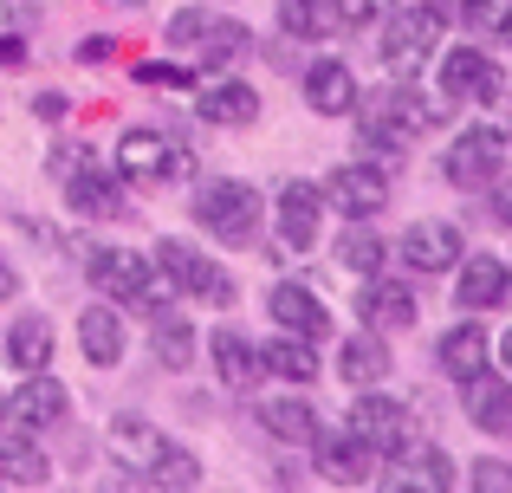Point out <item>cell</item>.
I'll list each match as a JSON object with an SVG mask.
<instances>
[{
    "mask_svg": "<svg viewBox=\"0 0 512 493\" xmlns=\"http://www.w3.org/2000/svg\"><path fill=\"white\" fill-rule=\"evenodd\" d=\"M260 429L279 435V442H292V448H305L318 435V416H312V403H299V396H279V403H260Z\"/></svg>",
    "mask_w": 512,
    "mask_h": 493,
    "instance_id": "obj_29",
    "label": "cell"
},
{
    "mask_svg": "<svg viewBox=\"0 0 512 493\" xmlns=\"http://www.w3.org/2000/svg\"><path fill=\"white\" fill-rule=\"evenodd\" d=\"M208 20H214V13H201V7L175 13V20H169V39H175V46H195V39L208 33Z\"/></svg>",
    "mask_w": 512,
    "mask_h": 493,
    "instance_id": "obj_35",
    "label": "cell"
},
{
    "mask_svg": "<svg viewBox=\"0 0 512 493\" xmlns=\"http://www.w3.org/2000/svg\"><path fill=\"white\" fill-rule=\"evenodd\" d=\"M117 169L130 182H169V176H195V156L175 150L163 130H124L117 143Z\"/></svg>",
    "mask_w": 512,
    "mask_h": 493,
    "instance_id": "obj_8",
    "label": "cell"
},
{
    "mask_svg": "<svg viewBox=\"0 0 512 493\" xmlns=\"http://www.w3.org/2000/svg\"><path fill=\"white\" fill-rule=\"evenodd\" d=\"M78 344H85L91 370H117V364H124V325H117L111 305H85V318H78Z\"/></svg>",
    "mask_w": 512,
    "mask_h": 493,
    "instance_id": "obj_19",
    "label": "cell"
},
{
    "mask_svg": "<svg viewBox=\"0 0 512 493\" xmlns=\"http://www.w3.org/2000/svg\"><path fill=\"white\" fill-rule=\"evenodd\" d=\"M493 215L512 228V182H493Z\"/></svg>",
    "mask_w": 512,
    "mask_h": 493,
    "instance_id": "obj_40",
    "label": "cell"
},
{
    "mask_svg": "<svg viewBox=\"0 0 512 493\" xmlns=\"http://www.w3.org/2000/svg\"><path fill=\"white\" fill-rule=\"evenodd\" d=\"M0 65H26V46L13 33H0Z\"/></svg>",
    "mask_w": 512,
    "mask_h": 493,
    "instance_id": "obj_42",
    "label": "cell"
},
{
    "mask_svg": "<svg viewBox=\"0 0 512 493\" xmlns=\"http://www.w3.org/2000/svg\"><path fill=\"white\" fill-rule=\"evenodd\" d=\"M493 33H500V39H512V7L500 13V26H493Z\"/></svg>",
    "mask_w": 512,
    "mask_h": 493,
    "instance_id": "obj_44",
    "label": "cell"
},
{
    "mask_svg": "<svg viewBox=\"0 0 512 493\" xmlns=\"http://www.w3.org/2000/svg\"><path fill=\"white\" fill-rule=\"evenodd\" d=\"M266 312H273L279 331H292V338H325L331 331V305L318 299L312 286H299V279H286V286H273V299H266Z\"/></svg>",
    "mask_w": 512,
    "mask_h": 493,
    "instance_id": "obj_12",
    "label": "cell"
},
{
    "mask_svg": "<svg viewBox=\"0 0 512 493\" xmlns=\"http://www.w3.org/2000/svg\"><path fill=\"white\" fill-rule=\"evenodd\" d=\"M338 260L350 266V273H383V241H376L370 228H357V221H350L344 241H338Z\"/></svg>",
    "mask_w": 512,
    "mask_h": 493,
    "instance_id": "obj_33",
    "label": "cell"
},
{
    "mask_svg": "<svg viewBox=\"0 0 512 493\" xmlns=\"http://www.w3.org/2000/svg\"><path fill=\"white\" fill-rule=\"evenodd\" d=\"M441 26H448V13H441V7H409V13L389 7V26H383V65H389V78L428 72V59H435V46H441Z\"/></svg>",
    "mask_w": 512,
    "mask_h": 493,
    "instance_id": "obj_3",
    "label": "cell"
},
{
    "mask_svg": "<svg viewBox=\"0 0 512 493\" xmlns=\"http://www.w3.org/2000/svg\"><path fill=\"white\" fill-rule=\"evenodd\" d=\"M402 468H396V487H428V493H448L461 474H454V461L441 455V448H402Z\"/></svg>",
    "mask_w": 512,
    "mask_h": 493,
    "instance_id": "obj_31",
    "label": "cell"
},
{
    "mask_svg": "<svg viewBox=\"0 0 512 493\" xmlns=\"http://www.w3.org/2000/svg\"><path fill=\"white\" fill-rule=\"evenodd\" d=\"M195 221L214 234V241H227V247H253V234H260V189L253 182H234V176H221V182H201L195 189Z\"/></svg>",
    "mask_w": 512,
    "mask_h": 493,
    "instance_id": "obj_2",
    "label": "cell"
},
{
    "mask_svg": "<svg viewBox=\"0 0 512 493\" xmlns=\"http://www.w3.org/2000/svg\"><path fill=\"white\" fill-rule=\"evenodd\" d=\"M338 377L350 383V390H370V383L389 377V351H383V338H376V331H363V338H344Z\"/></svg>",
    "mask_w": 512,
    "mask_h": 493,
    "instance_id": "obj_26",
    "label": "cell"
},
{
    "mask_svg": "<svg viewBox=\"0 0 512 493\" xmlns=\"http://www.w3.org/2000/svg\"><path fill=\"white\" fill-rule=\"evenodd\" d=\"M338 7H344V26H370V20H383L396 0H338Z\"/></svg>",
    "mask_w": 512,
    "mask_h": 493,
    "instance_id": "obj_37",
    "label": "cell"
},
{
    "mask_svg": "<svg viewBox=\"0 0 512 493\" xmlns=\"http://www.w3.org/2000/svg\"><path fill=\"white\" fill-rule=\"evenodd\" d=\"M279 26H286L292 39H338L344 7L338 0H279Z\"/></svg>",
    "mask_w": 512,
    "mask_h": 493,
    "instance_id": "obj_25",
    "label": "cell"
},
{
    "mask_svg": "<svg viewBox=\"0 0 512 493\" xmlns=\"http://www.w3.org/2000/svg\"><path fill=\"white\" fill-rule=\"evenodd\" d=\"M0 468L13 474V481H46V461L33 455L26 442H13V448H0Z\"/></svg>",
    "mask_w": 512,
    "mask_h": 493,
    "instance_id": "obj_34",
    "label": "cell"
},
{
    "mask_svg": "<svg viewBox=\"0 0 512 493\" xmlns=\"http://www.w3.org/2000/svg\"><path fill=\"white\" fill-rule=\"evenodd\" d=\"M500 357H506V370H512V331H506V338H500Z\"/></svg>",
    "mask_w": 512,
    "mask_h": 493,
    "instance_id": "obj_45",
    "label": "cell"
},
{
    "mask_svg": "<svg viewBox=\"0 0 512 493\" xmlns=\"http://www.w3.org/2000/svg\"><path fill=\"white\" fill-rule=\"evenodd\" d=\"M0 416H7V390H0Z\"/></svg>",
    "mask_w": 512,
    "mask_h": 493,
    "instance_id": "obj_46",
    "label": "cell"
},
{
    "mask_svg": "<svg viewBox=\"0 0 512 493\" xmlns=\"http://www.w3.org/2000/svg\"><path fill=\"white\" fill-rule=\"evenodd\" d=\"M137 78H143V85H175V91H188V85H195V78H188L182 65H150V59L137 65Z\"/></svg>",
    "mask_w": 512,
    "mask_h": 493,
    "instance_id": "obj_36",
    "label": "cell"
},
{
    "mask_svg": "<svg viewBox=\"0 0 512 493\" xmlns=\"http://www.w3.org/2000/svg\"><path fill=\"white\" fill-rule=\"evenodd\" d=\"M85 273H91V286H98L111 305H137V312H150V305L163 299V279H156L150 260L130 253V247H98L85 260Z\"/></svg>",
    "mask_w": 512,
    "mask_h": 493,
    "instance_id": "obj_4",
    "label": "cell"
},
{
    "mask_svg": "<svg viewBox=\"0 0 512 493\" xmlns=\"http://www.w3.org/2000/svg\"><path fill=\"white\" fill-rule=\"evenodd\" d=\"M467 416H474V429H487V435H512V383L500 377H467Z\"/></svg>",
    "mask_w": 512,
    "mask_h": 493,
    "instance_id": "obj_23",
    "label": "cell"
},
{
    "mask_svg": "<svg viewBox=\"0 0 512 493\" xmlns=\"http://www.w3.org/2000/svg\"><path fill=\"white\" fill-rule=\"evenodd\" d=\"M188 52H201V72H221V65H234L240 52H247V26H234V20H208V33H201Z\"/></svg>",
    "mask_w": 512,
    "mask_h": 493,
    "instance_id": "obj_32",
    "label": "cell"
},
{
    "mask_svg": "<svg viewBox=\"0 0 512 493\" xmlns=\"http://www.w3.org/2000/svg\"><path fill=\"white\" fill-rule=\"evenodd\" d=\"M305 98H312V111L318 117H344V111H357V72L350 65H338V59H318L312 72H305Z\"/></svg>",
    "mask_w": 512,
    "mask_h": 493,
    "instance_id": "obj_18",
    "label": "cell"
},
{
    "mask_svg": "<svg viewBox=\"0 0 512 493\" xmlns=\"http://www.w3.org/2000/svg\"><path fill=\"white\" fill-rule=\"evenodd\" d=\"M72 208H78V215H91V221H124L130 215V195H124V182H117L111 169H98L85 156V163H72Z\"/></svg>",
    "mask_w": 512,
    "mask_h": 493,
    "instance_id": "obj_13",
    "label": "cell"
},
{
    "mask_svg": "<svg viewBox=\"0 0 512 493\" xmlns=\"http://www.w3.org/2000/svg\"><path fill=\"white\" fill-rule=\"evenodd\" d=\"M441 169H448L454 189H493V182H500V169H506V137H500V130H487V124L461 130V137H454V150L441 156Z\"/></svg>",
    "mask_w": 512,
    "mask_h": 493,
    "instance_id": "obj_7",
    "label": "cell"
},
{
    "mask_svg": "<svg viewBox=\"0 0 512 493\" xmlns=\"http://www.w3.org/2000/svg\"><path fill=\"white\" fill-rule=\"evenodd\" d=\"M208 351H214V370H221V383H227V390H253V383L266 377L260 351H253V344L240 338L234 325H221V331H214V344H208Z\"/></svg>",
    "mask_w": 512,
    "mask_h": 493,
    "instance_id": "obj_21",
    "label": "cell"
},
{
    "mask_svg": "<svg viewBox=\"0 0 512 493\" xmlns=\"http://www.w3.org/2000/svg\"><path fill=\"white\" fill-rule=\"evenodd\" d=\"M13 292H20V273H13V266L0 260V299H13Z\"/></svg>",
    "mask_w": 512,
    "mask_h": 493,
    "instance_id": "obj_43",
    "label": "cell"
},
{
    "mask_svg": "<svg viewBox=\"0 0 512 493\" xmlns=\"http://www.w3.org/2000/svg\"><path fill=\"white\" fill-rule=\"evenodd\" d=\"M357 318L370 331H409L415 325V292H409V279H376L370 273V286H363V299H357Z\"/></svg>",
    "mask_w": 512,
    "mask_h": 493,
    "instance_id": "obj_16",
    "label": "cell"
},
{
    "mask_svg": "<svg viewBox=\"0 0 512 493\" xmlns=\"http://www.w3.org/2000/svg\"><path fill=\"white\" fill-rule=\"evenodd\" d=\"M143 318H150V351H156V364H163V370H182L188 357H195V331H188V318L169 312L163 299H156Z\"/></svg>",
    "mask_w": 512,
    "mask_h": 493,
    "instance_id": "obj_24",
    "label": "cell"
},
{
    "mask_svg": "<svg viewBox=\"0 0 512 493\" xmlns=\"http://www.w3.org/2000/svg\"><path fill=\"white\" fill-rule=\"evenodd\" d=\"M350 435H363V442L376 448V455H402L409 448V409L396 403V396H376V390H357V403H350Z\"/></svg>",
    "mask_w": 512,
    "mask_h": 493,
    "instance_id": "obj_9",
    "label": "cell"
},
{
    "mask_svg": "<svg viewBox=\"0 0 512 493\" xmlns=\"http://www.w3.org/2000/svg\"><path fill=\"white\" fill-rule=\"evenodd\" d=\"M474 487L480 493H506L512 487V468H506V461H480V468H474Z\"/></svg>",
    "mask_w": 512,
    "mask_h": 493,
    "instance_id": "obj_38",
    "label": "cell"
},
{
    "mask_svg": "<svg viewBox=\"0 0 512 493\" xmlns=\"http://www.w3.org/2000/svg\"><path fill=\"white\" fill-rule=\"evenodd\" d=\"M260 364H266V377H279V383H312L318 377V357H312V338H273L260 351Z\"/></svg>",
    "mask_w": 512,
    "mask_h": 493,
    "instance_id": "obj_30",
    "label": "cell"
},
{
    "mask_svg": "<svg viewBox=\"0 0 512 493\" xmlns=\"http://www.w3.org/2000/svg\"><path fill=\"white\" fill-rule=\"evenodd\" d=\"M312 448H318V468H325V481H338V487H363L376 474V448L363 442V435H312Z\"/></svg>",
    "mask_w": 512,
    "mask_h": 493,
    "instance_id": "obj_14",
    "label": "cell"
},
{
    "mask_svg": "<svg viewBox=\"0 0 512 493\" xmlns=\"http://www.w3.org/2000/svg\"><path fill=\"white\" fill-rule=\"evenodd\" d=\"M7 364H13V370H26V377L52 364V325H46L39 312H26L20 325L7 331Z\"/></svg>",
    "mask_w": 512,
    "mask_h": 493,
    "instance_id": "obj_28",
    "label": "cell"
},
{
    "mask_svg": "<svg viewBox=\"0 0 512 493\" xmlns=\"http://www.w3.org/2000/svg\"><path fill=\"white\" fill-rule=\"evenodd\" d=\"M279 260H286V253H305L318 241V215H325V195L312 189V182H286V189H279Z\"/></svg>",
    "mask_w": 512,
    "mask_h": 493,
    "instance_id": "obj_11",
    "label": "cell"
},
{
    "mask_svg": "<svg viewBox=\"0 0 512 493\" xmlns=\"http://www.w3.org/2000/svg\"><path fill=\"white\" fill-rule=\"evenodd\" d=\"M33 117H39V124H59V117H65V91H39V98H33Z\"/></svg>",
    "mask_w": 512,
    "mask_h": 493,
    "instance_id": "obj_39",
    "label": "cell"
},
{
    "mask_svg": "<svg viewBox=\"0 0 512 493\" xmlns=\"http://www.w3.org/2000/svg\"><path fill=\"white\" fill-rule=\"evenodd\" d=\"M435 357H441V370H448V377H461V383L480 377V370H487V331H480L474 318H461V325L441 331Z\"/></svg>",
    "mask_w": 512,
    "mask_h": 493,
    "instance_id": "obj_20",
    "label": "cell"
},
{
    "mask_svg": "<svg viewBox=\"0 0 512 493\" xmlns=\"http://www.w3.org/2000/svg\"><path fill=\"white\" fill-rule=\"evenodd\" d=\"M325 208H338V215H350V221H370L376 208L389 202V176L376 163H344V169H331L325 176Z\"/></svg>",
    "mask_w": 512,
    "mask_h": 493,
    "instance_id": "obj_10",
    "label": "cell"
},
{
    "mask_svg": "<svg viewBox=\"0 0 512 493\" xmlns=\"http://www.w3.org/2000/svg\"><path fill=\"white\" fill-rule=\"evenodd\" d=\"M441 98L448 104H506V72L480 46H454L441 59Z\"/></svg>",
    "mask_w": 512,
    "mask_h": 493,
    "instance_id": "obj_5",
    "label": "cell"
},
{
    "mask_svg": "<svg viewBox=\"0 0 512 493\" xmlns=\"http://www.w3.org/2000/svg\"><path fill=\"white\" fill-rule=\"evenodd\" d=\"M195 111L208 117V124H221V130H240V124L260 117V98H253V85H240V78H221V85H208L195 98Z\"/></svg>",
    "mask_w": 512,
    "mask_h": 493,
    "instance_id": "obj_22",
    "label": "cell"
},
{
    "mask_svg": "<svg viewBox=\"0 0 512 493\" xmlns=\"http://www.w3.org/2000/svg\"><path fill=\"white\" fill-rule=\"evenodd\" d=\"M104 448H111L117 468L143 474V481H156V487H195L201 481V461L188 455V448H175L150 416H117L111 429H104Z\"/></svg>",
    "mask_w": 512,
    "mask_h": 493,
    "instance_id": "obj_1",
    "label": "cell"
},
{
    "mask_svg": "<svg viewBox=\"0 0 512 493\" xmlns=\"http://www.w3.org/2000/svg\"><path fill=\"white\" fill-rule=\"evenodd\" d=\"M506 273H512V266H506Z\"/></svg>",
    "mask_w": 512,
    "mask_h": 493,
    "instance_id": "obj_47",
    "label": "cell"
},
{
    "mask_svg": "<svg viewBox=\"0 0 512 493\" xmlns=\"http://www.w3.org/2000/svg\"><path fill=\"white\" fill-rule=\"evenodd\" d=\"M78 59H85V65H98V59H111V39H78Z\"/></svg>",
    "mask_w": 512,
    "mask_h": 493,
    "instance_id": "obj_41",
    "label": "cell"
},
{
    "mask_svg": "<svg viewBox=\"0 0 512 493\" xmlns=\"http://www.w3.org/2000/svg\"><path fill=\"white\" fill-rule=\"evenodd\" d=\"M7 409L26 422V429H52V422L65 416V383H59V377H46V370H33V383H26V390L13 396Z\"/></svg>",
    "mask_w": 512,
    "mask_h": 493,
    "instance_id": "obj_27",
    "label": "cell"
},
{
    "mask_svg": "<svg viewBox=\"0 0 512 493\" xmlns=\"http://www.w3.org/2000/svg\"><path fill=\"white\" fill-rule=\"evenodd\" d=\"M156 273L175 279V286H182L188 299H201V305H234V279H227L208 253H195L182 241H156Z\"/></svg>",
    "mask_w": 512,
    "mask_h": 493,
    "instance_id": "obj_6",
    "label": "cell"
},
{
    "mask_svg": "<svg viewBox=\"0 0 512 493\" xmlns=\"http://www.w3.org/2000/svg\"><path fill=\"white\" fill-rule=\"evenodd\" d=\"M506 292H512L506 260H493V253H474V260H461L454 305H467V312H487V305H506Z\"/></svg>",
    "mask_w": 512,
    "mask_h": 493,
    "instance_id": "obj_17",
    "label": "cell"
},
{
    "mask_svg": "<svg viewBox=\"0 0 512 493\" xmlns=\"http://www.w3.org/2000/svg\"><path fill=\"white\" fill-rule=\"evenodd\" d=\"M461 253H467V241H461L454 221H415V228L402 234V260H409L415 273H448Z\"/></svg>",
    "mask_w": 512,
    "mask_h": 493,
    "instance_id": "obj_15",
    "label": "cell"
}]
</instances>
